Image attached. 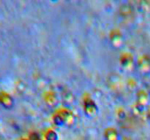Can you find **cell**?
<instances>
[{"label": "cell", "mask_w": 150, "mask_h": 140, "mask_svg": "<svg viewBox=\"0 0 150 140\" xmlns=\"http://www.w3.org/2000/svg\"><path fill=\"white\" fill-rule=\"evenodd\" d=\"M140 66L142 70L144 73L150 72V58L148 56H144L142 59L140 63Z\"/></svg>", "instance_id": "1"}, {"label": "cell", "mask_w": 150, "mask_h": 140, "mask_svg": "<svg viewBox=\"0 0 150 140\" xmlns=\"http://www.w3.org/2000/svg\"><path fill=\"white\" fill-rule=\"evenodd\" d=\"M149 120H150V110H149Z\"/></svg>", "instance_id": "2"}]
</instances>
